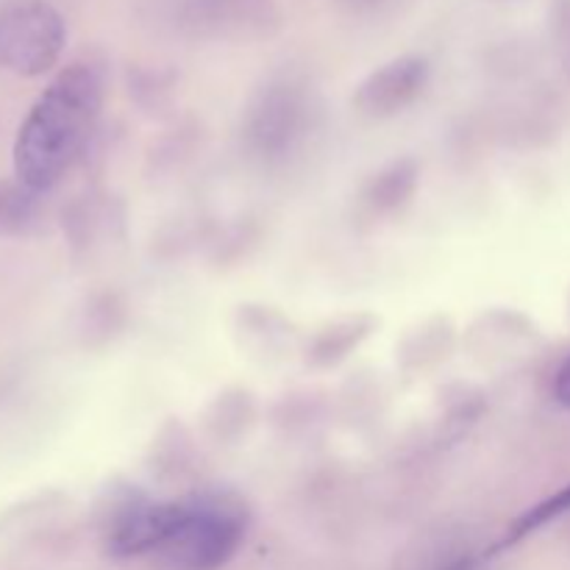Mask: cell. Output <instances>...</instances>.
Returning <instances> with one entry per match:
<instances>
[{
    "label": "cell",
    "instance_id": "obj_1",
    "mask_svg": "<svg viewBox=\"0 0 570 570\" xmlns=\"http://www.w3.org/2000/svg\"><path fill=\"white\" fill-rule=\"evenodd\" d=\"M104 72L89 61L67 65L28 109L14 139V176L33 193L53 189L76 167L104 109Z\"/></svg>",
    "mask_w": 570,
    "mask_h": 570
},
{
    "label": "cell",
    "instance_id": "obj_2",
    "mask_svg": "<svg viewBox=\"0 0 570 570\" xmlns=\"http://www.w3.org/2000/svg\"><path fill=\"white\" fill-rule=\"evenodd\" d=\"M250 527L245 501L232 490L181 499V515L156 557L167 570H220L243 549Z\"/></svg>",
    "mask_w": 570,
    "mask_h": 570
},
{
    "label": "cell",
    "instance_id": "obj_3",
    "mask_svg": "<svg viewBox=\"0 0 570 570\" xmlns=\"http://www.w3.org/2000/svg\"><path fill=\"white\" fill-rule=\"evenodd\" d=\"M317 126V95L306 81L282 76L267 81L248 104L243 142L262 165H284Z\"/></svg>",
    "mask_w": 570,
    "mask_h": 570
},
{
    "label": "cell",
    "instance_id": "obj_4",
    "mask_svg": "<svg viewBox=\"0 0 570 570\" xmlns=\"http://www.w3.org/2000/svg\"><path fill=\"white\" fill-rule=\"evenodd\" d=\"M67 45L65 17L42 0H20L0 9V67L17 76L53 70Z\"/></svg>",
    "mask_w": 570,
    "mask_h": 570
},
{
    "label": "cell",
    "instance_id": "obj_5",
    "mask_svg": "<svg viewBox=\"0 0 570 570\" xmlns=\"http://www.w3.org/2000/svg\"><path fill=\"white\" fill-rule=\"evenodd\" d=\"M181 515V499L154 501L142 493L117 495L106 518V551L117 560L148 557L165 546Z\"/></svg>",
    "mask_w": 570,
    "mask_h": 570
},
{
    "label": "cell",
    "instance_id": "obj_6",
    "mask_svg": "<svg viewBox=\"0 0 570 570\" xmlns=\"http://www.w3.org/2000/svg\"><path fill=\"white\" fill-rule=\"evenodd\" d=\"M156 11L189 37H248L276 20L267 0H156Z\"/></svg>",
    "mask_w": 570,
    "mask_h": 570
},
{
    "label": "cell",
    "instance_id": "obj_7",
    "mask_svg": "<svg viewBox=\"0 0 570 570\" xmlns=\"http://www.w3.org/2000/svg\"><path fill=\"white\" fill-rule=\"evenodd\" d=\"M432 81V65L426 56L406 53L373 70L356 87L354 106L371 120H387L410 109Z\"/></svg>",
    "mask_w": 570,
    "mask_h": 570
},
{
    "label": "cell",
    "instance_id": "obj_8",
    "mask_svg": "<svg viewBox=\"0 0 570 570\" xmlns=\"http://www.w3.org/2000/svg\"><path fill=\"white\" fill-rule=\"evenodd\" d=\"M417 178H421V170H417L415 159L390 161L387 167L367 178L365 189H362V206L373 217L393 215L410 204L417 189Z\"/></svg>",
    "mask_w": 570,
    "mask_h": 570
},
{
    "label": "cell",
    "instance_id": "obj_9",
    "mask_svg": "<svg viewBox=\"0 0 570 570\" xmlns=\"http://www.w3.org/2000/svg\"><path fill=\"white\" fill-rule=\"evenodd\" d=\"M373 328H376V317L373 315L337 317V321L317 328L312 343L306 345V360H309L315 367L340 365L345 356L354 354V351L360 348L362 340L371 337Z\"/></svg>",
    "mask_w": 570,
    "mask_h": 570
},
{
    "label": "cell",
    "instance_id": "obj_10",
    "mask_svg": "<svg viewBox=\"0 0 570 570\" xmlns=\"http://www.w3.org/2000/svg\"><path fill=\"white\" fill-rule=\"evenodd\" d=\"M42 195L26 184L0 178V237H26L42 220Z\"/></svg>",
    "mask_w": 570,
    "mask_h": 570
},
{
    "label": "cell",
    "instance_id": "obj_11",
    "mask_svg": "<svg viewBox=\"0 0 570 570\" xmlns=\"http://www.w3.org/2000/svg\"><path fill=\"white\" fill-rule=\"evenodd\" d=\"M566 512H570V484L568 488H562L560 493L551 495V499H546L543 504L532 507L529 512H523L521 518H518L515 523H512V529L507 532V538L501 540L499 546H495V551L507 549V546H515L521 543L523 538H529L532 532H538V529H543L546 523L557 521V518H562Z\"/></svg>",
    "mask_w": 570,
    "mask_h": 570
},
{
    "label": "cell",
    "instance_id": "obj_12",
    "mask_svg": "<svg viewBox=\"0 0 570 570\" xmlns=\"http://www.w3.org/2000/svg\"><path fill=\"white\" fill-rule=\"evenodd\" d=\"M493 554L495 549L476 551L471 546H465V549L445 551V557H440L432 570H488V562Z\"/></svg>",
    "mask_w": 570,
    "mask_h": 570
},
{
    "label": "cell",
    "instance_id": "obj_13",
    "mask_svg": "<svg viewBox=\"0 0 570 570\" xmlns=\"http://www.w3.org/2000/svg\"><path fill=\"white\" fill-rule=\"evenodd\" d=\"M554 33L557 42H560L562 59L570 67V0H560L554 11Z\"/></svg>",
    "mask_w": 570,
    "mask_h": 570
},
{
    "label": "cell",
    "instance_id": "obj_14",
    "mask_svg": "<svg viewBox=\"0 0 570 570\" xmlns=\"http://www.w3.org/2000/svg\"><path fill=\"white\" fill-rule=\"evenodd\" d=\"M554 399H557V404L570 410V356L562 362L560 371H557V376H554Z\"/></svg>",
    "mask_w": 570,
    "mask_h": 570
}]
</instances>
